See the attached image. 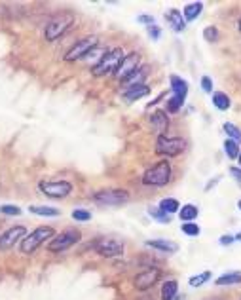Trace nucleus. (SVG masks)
I'll return each mask as SVG.
<instances>
[{"instance_id": "1", "label": "nucleus", "mask_w": 241, "mask_h": 300, "mask_svg": "<svg viewBox=\"0 0 241 300\" xmlns=\"http://www.w3.org/2000/svg\"><path fill=\"white\" fill-rule=\"evenodd\" d=\"M124 57H125V53L122 51V48H114V50L107 51L101 57V61L91 69L93 76L101 78V76H107V74H114L118 69V65L122 63Z\"/></svg>"}, {"instance_id": "2", "label": "nucleus", "mask_w": 241, "mask_h": 300, "mask_svg": "<svg viewBox=\"0 0 241 300\" xmlns=\"http://www.w3.org/2000/svg\"><path fill=\"white\" fill-rule=\"evenodd\" d=\"M171 179V164L167 160L158 162L156 165H152L150 169H146L143 175V185L146 186H165Z\"/></svg>"}, {"instance_id": "3", "label": "nucleus", "mask_w": 241, "mask_h": 300, "mask_svg": "<svg viewBox=\"0 0 241 300\" xmlns=\"http://www.w3.org/2000/svg\"><path fill=\"white\" fill-rule=\"evenodd\" d=\"M53 236H55V232L51 226H40V228L32 230L30 234H27L21 239V253L23 255H32L46 239H51Z\"/></svg>"}, {"instance_id": "4", "label": "nucleus", "mask_w": 241, "mask_h": 300, "mask_svg": "<svg viewBox=\"0 0 241 300\" xmlns=\"http://www.w3.org/2000/svg\"><path fill=\"white\" fill-rule=\"evenodd\" d=\"M74 23V17L73 14H59L55 15L51 21H48L44 29V38L48 42H53V40H57L59 36H63L66 31L71 29V25Z\"/></svg>"}, {"instance_id": "5", "label": "nucleus", "mask_w": 241, "mask_h": 300, "mask_svg": "<svg viewBox=\"0 0 241 300\" xmlns=\"http://www.w3.org/2000/svg\"><path fill=\"white\" fill-rule=\"evenodd\" d=\"M97 46H99V38H97V36H86V38H80V40H76V44H74L73 48L65 53V61L73 63V61L88 57Z\"/></svg>"}, {"instance_id": "6", "label": "nucleus", "mask_w": 241, "mask_h": 300, "mask_svg": "<svg viewBox=\"0 0 241 300\" xmlns=\"http://www.w3.org/2000/svg\"><path fill=\"white\" fill-rule=\"evenodd\" d=\"M184 148H186V141L181 139V137H158V143H156V154H160V156H167V158H173V156H179V154H183Z\"/></svg>"}, {"instance_id": "7", "label": "nucleus", "mask_w": 241, "mask_h": 300, "mask_svg": "<svg viewBox=\"0 0 241 300\" xmlns=\"http://www.w3.org/2000/svg\"><path fill=\"white\" fill-rule=\"evenodd\" d=\"M80 242V232L74 228H68L61 234H55L48 243V251L50 253H63V251L71 249L74 243Z\"/></svg>"}, {"instance_id": "8", "label": "nucleus", "mask_w": 241, "mask_h": 300, "mask_svg": "<svg viewBox=\"0 0 241 300\" xmlns=\"http://www.w3.org/2000/svg\"><path fill=\"white\" fill-rule=\"evenodd\" d=\"M91 198L99 205H122L129 201V192L124 188H112V190H99Z\"/></svg>"}, {"instance_id": "9", "label": "nucleus", "mask_w": 241, "mask_h": 300, "mask_svg": "<svg viewBox=\"0 0 241 300\" xmlns=\"http://www.w3.org/2000/svg\"><path fill=\"white\" fill-rule=\"evenodd\" d=\"M38 188H40V192L46 194L48 198H53V200L66 198L73 192V185L68 181H42Z\"/></svg>"}, {"instance_id": "10", "label": "nucleus", "mask_w": 241, "mask_h": 300, "mask_svg": "<svg viewBox=\"0 0 241 300\" xmlns=\"http://www.w3.org/2000/svg\"><path fill=\"white\" fill-rule=\"evenodd\" d=\"M93 249L101 255V257L107 258H114L120 257L124 253V243L118 242V239H112V237H99L93 243Z\"/></svg>"}, {"instance_id": "11", "label": "nucleus", "mask_w": 241, "mask_h": 300, "mask_svg": "<svg viewBox=\"0 0 241 300\" xmlns=\"http://www.w3.org/2000/svg\"><path fill=\"white\" fill-rule=\"evenodd\" d=\"M161 278V270L160 268H156V266H150V268H146V270L139 272L135 279H133V285L137 291H148V289H152Z\"/></svg>"}, {"instance_id": "12", "label": "nucleus", "mask_w": 241, "mask_h": 300, "mask_svg": "<svg viewBox=\"0 0 241 300\" xmlns=\"http://www.w3.org/2000/svg\"><path fill=\"white\" fill-rule=\"evenodd\" d=\"M139 63H141V55L137 51H133V53H127L124 59H122V63L118 65L116 72H114V76L118 80H125L129 78L133 72L139 69Z\"/></svg>"}, {"instance_id": "13", "label": "nucleus", "mask_w": 241, "mask_h": 300, "mask_svg": "<svg viewBox=\"0 0 241 300\" xmlns=\"http://www.w3.org/2000/svg\"><path fill=\"white\" fill-rule=\"evenodd\" d=\"M25 236H27V230H25V226H14V228L6 230V232L0 236V251L12 249L15 243L21 242Z\"/></svg>"}, {"instance_id": "14", "label": "nucleus", "mask_w": 241, "mask_h": 300, "mask_svg": "<svg viewBox=\"0 0 241 300\" xmlns=\"http://www.w3.org/2000/svg\"><path fill=\"white\" fill-rule=\"evenodd\" d=\"M150 124H152V128L156 129V133H158L160 137H163L169 129L167 112H165V110H156V112L150 116Z\"/></svg>"}, {"instance_id": "15", "label": "nucleus", "mask_w": 241, "mask_h": 300, "mask_svg": "<svg viewBox=\"0 0 241 300\" xmlns=\"http://www.w3.org/2000/svg\"><path fill=\"white\" fill-rule=\"evenodd\" d=\"M165 19H167V23L173 27V31H177V33H183V31L186 29V21H184V17H183V12H179L175 8H171L167 14H165Z\"/></svg>"}, {"instance_id": "16", "label": "nucleus", "mask_w": 241, "mask_h": 300, "mask_svg": "<svg viewBox=\"0 0 241 300\" xmlns=\"http://www.w3.org/2000/svg\"><path fill=\"white\" fill-rule=\"evenodd\" d=\"M150 93V87L146 86V84H141V86H135V87H129V89H124L122 93V97H124L127 103H133V101H139L143 97H146Z\"/></svg>"}, {"instance_id": "17", "label": "nucleus", "mask_w": 241, "mask_h": 300, "mask_svg": "<svg viewBox=\"0 0 241 300\" xmlns=\"http://www.w3.org/2000/svg\"><path fill=\"white\" fill-rule=\"evenodd\" d=\"M148 76V67H139L137 71L133 72L129 78L124 80V86L125 89H129V87H135V86H141V84H145V78Z\"/></svg>"}, {"instance_id": "18", "label": "nucleus", "mask_w": 241, "mask_h": 300, "mask_svg": "<svg viewBox=\"0 0 241 300\" xmlns=\"http://www.w3.org/2000/svg\"><path fill=\"white\" fill-rule=\"evenodd\" d=\"M146 245L161 251V253H167V255H173L179 251V245L175 242H169V239H150V242H146Z\"/></svg>"}, {"instance_id": "19", "label": "nucleus", "mask_w": 241, "mask_h": 300, "mask_svg": "<svg viewBox=\"0 0 241 300\" xmlns=\"http://www.w3.org/2000/svg\"><path fill=\"white\" fill-rule=\"evenodd\" d=\"M169 82H171V89H173V93H175L177 97L186 99V93H188V82L183 80L181 76H177V74H173V76L169 78Z\"/></svg>"}, {"instance_id": "20", "label": "nucleus", "mask_w": 241, "mask_h": 300, "mask_svg": "<svg viewBox=\"0 0 241 300\" xmlns=\"http://www.w3.org/2000/svg\"><path fill=\"white\" fill-rule=\"evenodd\" d=\"M179 283L175 279H169L161 287V300H179Z\"/></svg>"}, {"instance_id": "21", "label": "nucleus", "mask_w": 241, "mask_h": 300, "mask_svg": "<svg viewBox=\"0 0 241 300\" xmlns=\"http://www.w3.org/2000/svg\"><path fill=\"white\" fill-rule=\"evenodd\" d=\"M201 10H203V4H201V2H192V4H188V6H184L183 17L186 19V21H194V19L199 17Z\"/></svg>"}, {"instance_id": "22", "label": "nucleus", "mask_w": 241, "mask_h": 300, "mask_svg": "<svg viewBox=\"0 0 241 300\" xmlns=\"http://www.w3.org/2000/svg\"><path fill=\"white\" fill-rule=\"evenodd\" d=\"M213 105L219 108V110H228L230 105H232V101H230V97H228L226 93L217 92L213 93Z\"/></svg>"}, {"instance_id": "23", "label": "nucleus", "mask_w": 241, "mask_h": 300, "mask_svg": "<svg viewBox=\"0 0 241 300\" xmlns=\"http://www.w3.org/2000/svg\"><path fill=\"white\" fill-rule=\"evenodd\" d=\"M29 211L35 215H40V217H59V215H61L59 209L48 207V205H30Z\"/></svg>"}, {"instance_id": "24", "label": "nucleus", "mask_w": 241, "mask_h": 300, "mask_svg": "<svg viewBox=\"0 0 241 300\" xmlns=\"http://www.w3.org/2000/svg\"><path fill=\"white\" fill-rule=\"evenodd\" d=\"M197 213H199V209H197L196 205H192V203L183 205V209L179 211V215H181V221H184V222H192L194 219H197Z\"/></svg>"}, {"instance_id": "25", "label": "nucleus", "mask_w": 241, "mask_h": 300, "mask_svg": "<svg viewBox=\"0 0 241 300\" xmlns=\"http://www.w3.org/2000/svg\"><path fill=\"white\" fill-rule=\"evenodd\" d=\"M241 283V272H230L217 279V285H237Z\"/></svg>"}, {"instance_id": "26", "label": "nucleus", "mask_w": 241, "mask_h": 300, "mask_svg": "<svg viewBox=\"0 0 241 300\" xmlns=\"http://www.w3.org/2000/svg\"><path fill=\"white\" fill-rule=\"evenodd\" d=\"M179 207H181V203L175 200V198H165V200L160 201V209L163 211V213L167 215H173L179 211Z\"/></svg>"}, {"instance_id": "27", "label": "nucleus", "mask_w": 241, "mask_h": 300, "mask_svg": "<svg viewBox=\"0 0 241 300\" xmlns=\"http://www.w3.org/2000/svg\"><path fill=\"white\" fill-rule=\"evenodd\" d=\"M239 143H235V141H232V139H228L226 143H224V152L228 154V158H232V160H235V158L239 156Z\"/></svg>"}, {"instance_id": "28", "label": "nucleus", "mask_w": 241, "mask_h": 300, "mask_svg": "<svg viewBox=\"0 0 241 300\" xmlns=\"http://www.w3.org/2000/svg\"><path fill=\"white\" fill-rule=\"evenodd\" d=\"M148 215L152 217V219H156L158 222H161V224H169L171 222V219H169L167 213H163L160 207H150L148 209Z\"/></svg>"}, {"instance_id": "29", "label": "nucleus", "mask_w": 241, "mask_h": 300, "mask_svg": "<svg viewBox=\"0 0 241 300\" xmlns=\"http://www.w3.org/2000/svg\"><path fill=\"white\" fill-rule=\"evenodd\" d=\"M224 131H226L228 139H232L235 143H241V129L234 124H224Z\"/></svg>"}, {"instance_id": "30", "label": "nucleus", "mask_w": 241, "mask_h": 300, "mask_svg": "<svg viewBox=\"0 0 241 300\" xmlns=\"http://www.w3.org/2000/svg\"><path fill=\"white\" fill-rule=\"evenodd\" d=\"M184 99H181V97H177V95H173L171 99L167 101V112H171V114H175V112H179V108L183 107Z\"/></svg>"}, {"instance_id": "31", "label": "nucleus", "mask_w": 241, "mask_h": 300, "mask_svg": "<svg viewBox=\"0 0 241 300\" xmlns=\"http://www.w3.org/2000/svg\"><path fill=\"white\" fill-rule=\"evenodd\" d=\"M183 232L186 234V236H190V237H196V236H199V226H197L196 222H184L183 224Z\"/></svg>"}, {"instance_id": "32", "label": "nucleus", "mask_w": 241, "mask_h": 300, "mask_svg": "<svg viewBox=\"0 0 241 300\" xmlns=\"http://www.w3.org/2000/svg\"><path fill=\"white\" fill-rule=\"evenodd\" d=\"M209 279H211V272H203V274H199V276L190 278V285L192 287H201L205 281H209Z\"/></svg>"}, {"instance_id": "33", "label": "nucleus", "mask_w": 241, "mask_h": 300, "mask_svg": "<svg viewBox=\"0 0 241 300\" xmlns=\"http://www.w3.org/2000/svg\"><path fill=\"white\" fill-rule=\"evenodd\" d=\"M73 219L76 222H88L91 219V213L86 211V209H74L73 211Z\"/></svg>"}, {"instance_id": "34", "label": "nucleus", "mask_w": 241, "mask_h": 300, "mask_svg": "<svg viewBox=\"0 0 241 300\" xmlns=\"http://www.w3.org/2000/svg\"><path fill=\"white\" fill-rule=\"evenodd\" d=\"M0 213L2 215H10V217H19L21 215V209L17 205H0Z\"/></svg>"}, {"instance_id": "35", "label": "nucleus", "mask_w": 241, "mask_h": 300, "mask_svg": "<svg viewBox=\"0 0 241 300\" xmlns=\"http://www.w3.org/2000/svg\"><path fill=\"white\" fill-rule=\"evenodd\" d=\"M203 38L207 42H217L219 40V29H215V27H207L203 31Z\"/></svg>"}, {"instance_id": "36", "label": "nucleus", "mask_w": 241, "mask_h": 300, "mask_svg": "<svg viewBox=\"0 0 241 300\" xmlns=\"http://www.w3.org/2000/svg\"><path fill=\"white\" fill-rule=\"evenodd\" d=\"M201 87H203L205 93H213V80L209 76H203L201 78Z\"/></svg>"}, {"instance_id": "37", "label": "nucleus", "mask_w": 241, "mask_h": 300, "mask_svg": "<svg viewBox=\"0 0 241 300\" xmlns=\"http://www.w3.org/2000/svg\"><path fill=\"white\" fill-rule=\"evenodd\" d=\"M230 175H232L235 183L241 186V167H232V169H230Z\"/></svg>"}, {"instance_id": "38", "label": "nucleus", "mask_w": 241, "mask_h": 300, "mask_svg": "<svg viewBox=\"0 0 241 300\" xmlns=\"http://www.w3.org/2000/svg\"><path fill=\"white\" fill-rule=\"evenodd\" d=\"M137 21L146 23V27H152V25H156V23H154V17H150V15H139V17H137Z\"/></svg>"}, {"instance_id": "39", "label": "nucleus", "mask_w": 241, "mask_h": 300, "mask_svg": "<svg viewBox=\"0 0 241 300\" xmlns=\"http://www.w3.org/2000/svg\"><path fill=\"white\" fill-rule=\"evenodd\" d=\"M148 35L152 36V40H158L160 38V29L156 25H152V27H148Z\"/></svg>"}, {"instance_id": "40", "label": "nucleus", "mask_w": 241, "mask_h": 300, "mask_svg": "<svg viewBox=\"0 0 241 300\" xmlns=\"http://www.w3.org/2000/svg\"><path fill=\"white\" fill-rule=\"evenodd\" d=\"M234 242H235L234 236H222L220 237V245H232Z\"/></svg>"}, {"instance_id": "41", "label": "nucleus", "mask_w": 241, "mask_h": 300, "mask_svg": "<svg viewBox=\"0 0 241 300\" xmlns=\"http://www.w3.org/2000/svg\"><path fill=\"white\" fill-rule=\"evenodd\" d=\"M235 237V239H237V242H241V232H239V234H237V236H234Z\"/></svg>"}, {"instance_id": "42", "label": "nucleus", "mask_w": 241, "mask_h": 300, "mask_svg": "<svg viewBox=\"0 0 241 300\" xmlns=\"http://www.w3.org/2000/svg\"><path fill=\"white\" fill-rule=\"evenodd\" d=\"M237 160H239V167H241V150H239V156H237Z\"/></svg>"}, {"instance_id": "43", "label": "nucleus", "mask_w": 241, "mask_h": 300, "mask_svg": "<svg viewBox=\"0 0 241 300\" xmlns=\"http://www.w3.org/2000/svg\"><path fill=\"white\" fill-rule=\"evenodd\" d=\"M237 207H239V211H241V200H239V201H237Z\"/></svg>"}, {"instance_id": "44", "label": "nucleus", "mask_w": 241, "mask_h": 300, "mask_svg": "<svg viewBox=\"0 0 241 300\" xmlns=\"http://www.w3.org/2000/svg\"><path fill=\"white\" fill-rule=\"evenodd\" d=\"M239 31H241V19H239Z\"/></svg>"}]
</instances>
